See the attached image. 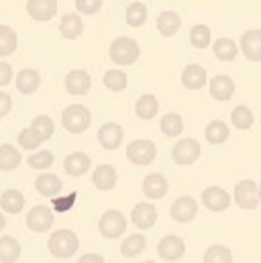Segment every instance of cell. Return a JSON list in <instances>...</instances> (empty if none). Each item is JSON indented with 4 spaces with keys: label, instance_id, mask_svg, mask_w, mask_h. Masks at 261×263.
Masks as SVG:
<instances>
[{
    "label": "cell",
    "instance_id": "6da1fadb",
    "mask_svg": "<svg viewBox=\"0 0 261 263\" xmlns=\"http://www.w3.org/2000/svg\"><path fill=\"white\" fill-rule=\"evenodd\" d=\"M80 247V241H78V235L69 229H60L55 231L51 237H49V243H47V249L49 253L55 257V259H62V261H67L69 257L76 255Z\"/></svg>",
    "mask_w": 261,
    "mask_h": 263
},
{
    "label": "cell",
    "instance_id": "7a4b0ae2",
    "mask_svg": "<svg viewBox=\"0 0 261 263\" xmlns=\"http://www.w3.org/2000/svg\"><path fill=\"white\" fill-rule=\"evenodd\" d=\"M90 123H92V115L82 104H69L62 112V125H64L65 131L71 133V135L86 133L88 127H90Z\"/></svg>",
    "mask_w": 261,
    "mask_h": 263
},
{
    "label": "cell",
    "instance_id": "3957f363",
    "mask_svg": "<svg viewBox=\"0 0 261 263\" xmlns=\"http://www.w3.org/2000/svg\"><path fill=\"white\" fill-rule=\"evenodd\" d=\"M139 53H141L139 43L130 37H117L108 49L110 60L119 66H133L139 60Z\"/></svg>",
    "mask_w": 261,
    "mask_h": 263
},
{
    "label": "cell",
    "instance_id": "277c9868",
    "mask_svg": "<svg viewBox=\"0 0 261 263\" xmlns=\"http://www.w3.org/2000/svg\"><path fill=\"white\" fill-rule=\"evenodd\" d=\"M98 229H100V235L104 239H117V237L125 235V231H127V218L119 210H108V212L102 214Z\"/></svg>",
    "mask_w": 261,
    "mask_h": 263
},
{
    "label": "cell",
    "instance_id": "5b68a950",
    "mask_svg": "<svg viewBox=\"0 0 261 263\" xmlns=\"http://www.w3.org/2000/svg\"><path fill=\"white\" fill-rule=\"evenodd\" d=\"M157 253H159V259L167 263L180 261L186 253V243L182 237L178 235H167L163 237L159 243H157Z\"/></svg>",
    "mask_w": 261,
    "mask_h": 263
},
{
    "label": "cell",
    "instance_id": "8992f818",
    "mask_svg": "<svg viewBox=\"0 0 261 263\" xmlns=\"http://www.w3.org/2000/svg\"><path fill=\"white\" fill-rule=\"evenodd\" d=\"M155 155H157L155 143L145 141V139H137L127 147V157L135 165H149V163H153Z\"/></svg>",
    "mask_w": 261,
    "mask_h": 263
},
{
    "label": "cell",
    "instance_id": "52a82bcc",
    "mask_svg": "<svg viewBox=\"0 0 261 263\" xmlns=\"http://www.w3.org/2000/svg\"><path fill=\"white\" fill-rule=\"evenodd\" d=\"M200 157V143L196 139H180L174 149H172V159L178 163V165H192L196 163V159Z\"/></svg>",
    "mask_w": 261,
    "mask_h": 263
},
{
    "label": "cell",
    "instance_id": "ba28073f",
    "mask_svg": "<svg viewBox=\"0 0 261 263\" xmlns=\"http://www.w3.org/2000/svg\"><path fill=\"white\" fill-rule=\"evenodd\" d=\"M235 200L243 210H255L259 206V188L253 180H241L235 186Z\"/></svg>",
    "mask_w": 261,
    "mask_h": 263
},
{
    "label": "cell",
    "instance_id": "9c48e42d",
    "mask_svg": "<svg viewBox=\"0 0 261 263\" xmlns=\"http://www.w3.org/2000/svg\"><path fill=\"white\" fill-rule=\"evenodd\" d=\"M27 227H29L31 231H35V233H45V231H49V229L53 227V212H51V208H47V206H43V204L31 208L29 214H27Z\"/></svg>",
    "mask_w": 261,
    "mask_h": 263
},
{
    "label": "cell",
    "instance_id": "30bf717a",
    "mask_svg": "<svg viewBox=\"0 0 261 263\" xmlns=\"http://www.w3.org/2000/svg\"><path fill=\"white\" fill-rule=\"evenodd\" d=\"M198 214V204L192 196H182L178 198L172 208H170V216L176 222H192Z\"/></svg>",
    "mask_w": 261,
    "mask_h": 263
},
{
    "label": "cell",
    "instance_id": "8fae6325",
    "mask_svg": "<svg viewBox=\"0 0 261 263\" xmlns=\"http://www.w3.org/2000/svg\"><path fill=\"white\" fill-rule=\"evenodd\" d=\"M90 86H92V80L88 76V71L84 69H71L67 76H65V92L71 94V96H84L90 92Z\"/></svg>",
    "mask_w": 261,
    "mask_h": 263
},
{
    "label": "cell",
    "instance_id": "7c38bea8",
    "mask_svg": "<svg viewBox=\"0 0 261 263\" xmlns=\"http://www.w3.org/2000/svg\"><path fill=\"white\" fill-rule=\"evenodd\" d=\"M202 204L210 210V212H222L231 206V196L229 192H225L218 186H210L202 192Z\"/></svg>",
    "mask_w": 261,
    "mask_h": 263
},
{
    "label": "cell",
    "instance_id": "4fadbf2b",
    "mask_svg": "<svg viewBox=\"0 0 261 263\" xmlns=\"http://www.w3.org/2000/svg\"><path fill=\"white\" fill-rule=\"evenodd\" d=\"M130 220H133V224H135L137 229L147 231V229H151V227L155 224V220H157V210H155V206L149 204V202H139V204L133 208V212H130Z\"/></svg>",
    "mask_w": 261,
    "mask_h": 263
},
{
    "label": "cell",
    "instance_id": "5bb4252c",
    "mask_svg": "<svg viewBox=\"0 0 261 263\" xmlns=\"http://www.w3.org/2000/svg\"><path fill=\"white\" fill-rule=\"evenodd\" d=\"M27 12L33 21H51L58 14V0H29Z\"/></svg>",
    "mask_w": 261,
    "mask_h": 263
},
{
    "label": "cell",
    "instance_id": "9a60e30c",
    "mask_svg": "<svg viewBox=\"0 0 261 263\" xmlns=\"http://www.w3.org/2000/svg\"><path fill=\"white\" fill-rule=\"evenodd\" d=\"M241 51L249 62H259L261 60V31L259 29H249L241 35Z\"/></svg>",
    "mask_w": 261,
    "mask_h": 263
},
{
    "label": "cell",
    "instance_id": "2e32d148",
    "mask_svg": "<svg viewBox=\"0 0 261 263\" xmlns=\"http://www.w3.org/2000/svg\"><path fill=\"white\" fill-rule=\"evenodd\" d=\"M123 137H125V133L121 129V125H117V123H106V125H102L100 131H98V141H100V145H102L104 149H108V151L119 149V147L123 145Z\"/></svg>",
    "mask_w": 261,
    "mask_h": 263
},
{
    "label": "cell",
    "instance_id": "e0dca14e",
    "mask_svg": "<svg viewBox=\"0 0 261 263\" xmlns=\"http://www.w3.org/2000/svg\"><path fill=\"white\" fill-rule=\"evenodd\" d=\"M64 170L67 176L80 178V176H84V174L90 170V157H88L86 153H82V151H73V153H69V155L65 157Z\"/></svg>",
    "mask_w": 261,
    "mask_h": 263
},
{
    "label": "cell",
    "instance_id": "ac0fdd59",
    "mask_svg": "<svg viewBox=\"0 0 261 263\" xmlns=\"http://www.w3.org/2000/svg\"><path fill=\"white\" fill-rule=\"evenodd\" d=\"M92 184H94L98 190H102V192L113 190V188L117 186V172H115V167H113V165H108V163L98 165V167L94 170Z\"/></svg>",
    "mask_w": 261,
    "mask_h": 263
},
{
    "label": "cell",
    "instance_id": "d6986e66",
    "mask_svg": "<svg viewBox=\"0 0 261 263\" xmlns=\"http://www.w3.org/2000/svg\"><path fill=\"white\" fill-rule=\"evenodd\" d=\"M143 192L151 200H161L167 194V180L161 174H149L143 180Z\"/></svg>",
    "mask_w": 261,
    "mask_h": 263
},
{
    "label": "cell",
    "instance_id": "ffe728a7",
    "mask_svg": "<svg viewBox=\"0 0 261 263\" xmlns=\"http://www.w3.org/2000/svg\"><path fill=\"white\" fill-rule=\"evenodd\" d=\"M210 94H212V98L218 100V102L231 100L233 94H235V82H233L229 76H216V78H212V82H210Z\"/></svg>",
    "mask_w": 261,
    "mask_h": 263
},
{
    "label": "cell",
    "instance_id": "44dd1931",
    "mask_svg": "<svg viewBox=\"0 0 261 263\" xmlns=\"http://www.w3.org/2000/svg\"><path fill=\"white\" fill-rule=\"evenodd\" d=\"M39 84H41V76L37 69L27 67V69H21L16 73V90L21 94H33L39 88Z\"/></svg>",
    "mask_w": 261,
    "mask_h": 263
},
{
    "label": "cell",
    "instance_id": "7402d4cb",
    "mask_svg": "<svg viewBox=\"0 0 261 263\" xmlns=\"http://www.w3.org/2000/svg\"><path fill=\"white\" fill-rule=\"evenodd\" d=\"M182 84L188 90H200L206 86V69L202 66H186L182 71Z\"/></svg>",
    "mask_w": 261,
    "mask_h": 263
},
{
    "label": "cell",
    "instance_id": "603a6c76",
    "mask_svg": "<svg viewBox=\"0 0 261 263\" xmlns=\"http://www.w3.org/2000/svg\"><path fill=\"white\" fill-rule=\"evenodd\" d=\"M182 27V18L176 10H165L157 16V31L163 35V37H172L180 31Z\"/></svg>",
    "mask_w": 261,
    "mask_h": 263
},
{
    "label": "cell",
    "instance_id": "cb8c5ba5",
    "mask_svg": "<svg viewBox=\"0 0 261 263\" xmlns=\"http://www.w3.org/2000/svg\"><path fill=\"white\" fill-rule=\"evenodd\" d=\"M60 33L64 35L65 39H78L82 33H84V23L80 18L78 12H69L62 16L60 21Z\"/></svg>",
    "mask_w": 261,
    "mask_h": 263
},
{
    "label": "cell",
    "instance_id": "d4e9b609",
    "mask_svg": "<svg viewBox=\"0 0 261 263\" xmlns=\"http://www.w3.org/2000/svg\"><path fill=\"white\" fill-rule=\"evenodd\" d=\"M135 112H137V117L143 119V121L155 119V115L159 112V102H157V98H155L153 94H143V96L137 100V104H135Z\"/></svg>",
    "mask_w": 261,
    "mask_h": 263
},
{
    "label": "cell",
    "instance_id": "484cf974",
    "mask_svg": "<svg viewBox=\"0 0 261 263\" xmlns=\"http://www.w3.org/2000/svg\"><path fill=\"white\" fill-rule=\"evenodd\" d=\"M21 161L23 157L14 145H8V143L0 145V172H12L21 165Z\"/></svg>",
    "mask_w": 261,
    "mask_h": 263
},
{
    "label": "cell",
    "instance_id": "4316f807",
    "mask_svg": "<svg viewBox=\"0 0 261 263\" xmlns=\"http://www.w3.org/2000/svg\"><path fill=\"white\" fill-rule=\"evenodd\" d=\"M35 188H37V192H39L41 196L49 198V196H55L58 192H62L64 184H62V180H60L58 176H53V174H43V176L37 178Z\"/></svg>",
    "mask_w": 261,
    "mask_h": 263
},
{
    "label": "cell",
    "instance_id": "83f0119b",
    "mask_svg": "<svg viewBox=\"0 0 261 263\" xmlns=\"http://www.w3.org/2000/svg\"><path fill=\"white\" fill-rule=\"evenodd\" d=\"M21 259V245L12 237H0V263H14Z\"/></svg>",
    "mask_w": 261,
    "mask_h": 263
},
{
    "label": "cell",
    "instance_id": "f1b7e54d",
    "mask_svg": "<svg viewBox=\"0 0 261 263\" xmlns=\"http://www.w3.org/2000/svg\"><path fill=\"white\" fill-rule=\"evenodd\" d=\"M0 206H2V210H6L8 214H18V212L25 208V196H23V192H18V190H6V192H2V196H0Z\"/></svg>",
    "mask_w": 261,
    "mask_h": 263
},
{
    "label": "cell",
    "instance_id": "f546056e",
    "mask_svg": "<svg viewBox=\"0 0 261 263\" xmlns=\"http://www.w3.org/2000/svg\"><path fill=\"white\" fill-rule=\"evenodd\" d=\"M145 247H147V239L143 237V235H130L127 237L125 241H123V245H121V253H123V257H127V259H133V257H137V255H141L143 251H145Z\"/></svg>",
    "mask_w": 261,
    "mask_h": 263
},
{
    "label": "cell",
    "instance_id": "4dcf8cb0",
    "mask_svg": "<svg viewBox=\"0 0 261 263\" xmlns=\"http://www.w3.org/2000/svg\"><path fill=\"white\" fill-rule=\"evenodd\" d=\"M212 49H214V55H216L220 62H233V60L237 58V53H239L237 43H235L233 39H227V37L216 39L214 45H212Z\"/></svg>",
    "mask_w": 261,
    "mask_h": 263
},
{
    "label": "cell",
    "instance_id": "1f68e13d",
    "mask_svg": "<svg viewBox=\"0 0 261 263\" xmlns=\"http://www.w3.org/2000/svg\"><path fill=\"white\" fill-rule=\"evenodd\" d=\"M16 45H18V37H16L14 29H10L8 25H0V58L14 53Z\"/></svg>",
    "mask_w": 261,
    "mask_h": 263
},
{
    "label": "cell",
    "instance_id": "d6a6232c",
    "mask_svg": "<svg viewBox=\"0 0 261 263\" xmlns=\"http://www.w3.org/2000/svg\"><path fill=\"white\" fill-rule=\"evenodd\" d=\"M204 135L210 145H222L229 139V125L222 121H212V123H208Z\"/></svg>",
    "mask_w": 261,
    "mask_h": 263
},
{
    "label": "cell",
    "instance_id": "836d02e7",
    "mask_svg": "<svg viewBox=\"0 0 261 263\" xmlns=\"http://www.w3.org/2000/svg\"><path fill=\"white\" fill-rule=\"evenodd\" d=\"M231 121H233V125H235L237 129L247 131V129H251V127H253L255 117H253V110H251L249 106L239 104V106H237V108L231 112Z\"/></svg>",
    "mask_w": 261,
    "mask_h": 263
},
{
    "label": "cell",
    "instance_id": "e575fe53",
    "mask_svg": "<svg viewBox=\"0 0 261 263\" xmlns=\"http://www.w3.org/2000/svg\"><path fill=\"white\" fill-rule=\"evenodd\" d=\"M161 133L165 137H178L180 133L184 131V119L178 115V112H167L163 119H161Z\"/></svg>",
    "mask_w": 261,
    "mask_h": 263
},
{
    "label": "cell",
    "instance_id": "d590c367",
    "mask_svg": "<svg viewBox=\"0 0 261 263\" xmlns=\"http://www.w3.org/2000/svg\"><path fill=\"white\" fill-rule=\"evenodd\" d=\"M147 16H149V10L143 2H133L127 6V23L129 27H143L147 23Z\"/></svg>",
    "mask_w": 261,
    "mask_h": 263
},
{
    "label": "cell",
    "instance_id": "8d00e7d4",
    "mask_svg": "<svg viewBox=\"0 0 261 263\" xmlns=\"http://www.w3.org/2000/svg\"><path fill=\"white\" fill-rule=\"evenodd\" d=\"M204 263H231L233 261V253L229 247L225 245H212L206 249L204 257H202Z\"/></svg>",
    "mask_w": 261,
    "mask_h": 263
},
{
    "label": "cell",
    "instance_id": "74e56055",
    "mask_svg": "<svg viewBox=\"0 0 261 263\" xmlns=\"http://www.w3.org/2000/svg\"><path fill=\"white\" fill-rule=\"evenodd\" d=\"M104 86L110 90V92H123L127 88V73L121 71V69H108L102 78Z\"/></svg>",
    "mask_w": 261,
    "mask_h": 263
},
{
    "label": "cell",
    "instance_id": "f35d334b",
    "mask_svg": "<svg viewBox=\"0 0 261 263\" xmlns=\"http://www.w3.org/2000/svg\"><path fill=\"white\" fill-rule=\"evenodd\" d=\"M210 39H212V33L206 25H194L190 29V41L196 49H206L210 45Z\"/></svg>",
    "mask_w": 261,
    "mask_h": 263
},
{
    "label": "cell",
    "instance_id": "ab89813d",
    "mask_svg": "<svg viewBox=\"0 0 261 263\" xmlns=\"http://www.w3.org/2000/svg\"><path fill=\"white\" fill-rule=\"evenodd\" d=\"M41 143H43L41 135L35 131L33 127H27V129H23V131L18 133V145H21L23 149L33 151V149H37Z\"/></svg>",
    "mask_w": 261,
    "mask_h": 263
},
{
    "label": "cell",
    "instance_id": "60d3db41",
    "mask_svg": "<svg viewBox=\"0 0 261 263\" xmlns=\"http://www.w3.org/2000/svg\"><path fill=\"white\" fill-rule=\"evenodd\" d=\"M31 170H47L53 165V153L51 151H37L27 159Z\"/></svg>",
    "mask_w": 261,
    "mask_h": 263
},
{
    "label": "cell",
    "instance_id": "b9f144b4",
    "mask_svg": "<svg viewBox=\"0 0 261 263\" xmlns=\"http://www.w3.org/2000/svg\"><path fill=\"white\" fill-rule=\"evenodd\" d=\"M31 127L39 133V135H41V139H43V141H47V139L53 135V131H55L53 121H51L49 117H45V115L35 117V119H33V123H31Z\"/></svg>",
    "mask_w": 261,
    "mask_h": 263
},
{
    "label": "cell",
    "instance_id": "7bdbcfd3",
    "mask_svg": "<svg viewBox=\"0 0 261 263\" xmlns=\"http://www.w3.org/2000/svg\"><path fill=\"white\" fill-rule=\"evenodd\" d=\"M76 200H78V192H69V194H65V196H58V194H55L51 206H53L55 212H67V210L73 208Z\"/></svg>",
    "mask_w": 261,
    "mask_h": 263
},
{
    "label": "cell",
    "instance_id": "ee69618b",
    "mask_svg": "<svg viewBox=\"0 0 261 263\" xmlns=\"http://www.w3.org/2000/svg\"><path fill=\"white\" fill-rule=\"evenodd\" d=\"M76 8L82 14H96L102 8V0H76Z\"/></svg>",
    "mask_w": 261,
    "mask_h": 263
},
{
    "label": "cell",
    "instance_id": "f6af8a7d",
    "mask_svg": "<svg viewBox=\"0 0 261 263\" xmlns=\"http://www.w3.org/2000/svg\"><path fill=\"white\" fill-rule=\"evenodd\" d=\"M10 82H12V67L6 62H0V88L8 86Z\"/></svg>",
    "mask_w": 261,
    "mask_h": 263
},
{
    "label": "cell",
    "instance_id": "bcb514c9",
    "mask_svg": "<svg viewBox=\"0 0 261 263\" xmlns=\"http://www.w3.org/2000/svg\"><path fill=\"white\" fill-rule=\"evenodd\" d=\"M10 110H12V100H10V96L4 94V92H0V119L6 117Z\"/></svg>",
    "mask_w": 261,
    "mask_h": 263
},
{
    "label": "cell",
    "instance_id": "7dc6e473",
    "mask_svg": "<svg viewBox=\"0 0 261 263\" xmlns=\"http://www.w3.org/2000/svg\"><path fill=\"white\" fill-rule=\"evenodd\" d=\"M80 263H104V257L96 255V253H88V255L80 257Z\"/></svg>",
    "mask_w": 261,
    "mask_h": 263
},
{
    "label": "cell",
    "instance_id": "c3c4849f",
    "mask_svg": "<svg viewBox=\"0 0 261 263\" xmlns=\"http://www.w3.org/2000/svg\"><path fill=\"white\" fill-rule=\"evenodd\" d=\"M6 227V220H4V216H2V212H0V231Z\"/></svg>",
    "mask_w": 261,
    "mask_h": 263
}]
</instances>
